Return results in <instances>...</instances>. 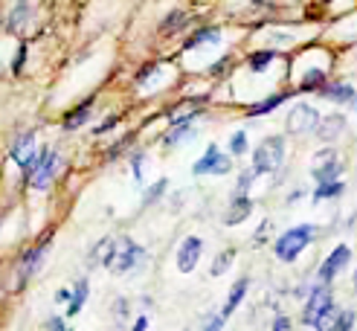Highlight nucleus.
I'll return each mask as SVG.
<instances>
[{
  "instance_id": "aec40b11",
  "label": "nucleus",
  "mask_w": 357,
  "mask_h": 331,
  "mask_svg": "<svg viewBox=\"0 0 357 331\" xmlns=\"http://www.w3.org/2000/svg\"><path fill=\"white\" fill-rule=\"evenodd\" d=\"M288 96H291V93H271L267 99H261V102H256V105H250V108H247V116H264V114H271V111L279 108V105L288 102Z\"/></svg>"
},
{
  "instance_id": "9d476101",
  "label": "nucleus",
  "mask_w": 357,
  "mask_h": 331,
  "mask_svg": "<svg viewBox=\"0 0 357 331\" xmlns=\"http://www.w3.org/2000/svg\"><path fill=\"white\" fill-rule=\"evenodd\" d=\"M201 253H204V238L201 236H186L181 241V247H177V253H174L177 270H181V273H192L195 268H198Z\"/></svg>"
},
{
  "instance_id": "4be33fe9",
  "label": "nucleus",
  "mask_w": 357,
  "mask_h": 331,
  "mask_svg": "<svg viewBox=\"0 0 357 331\" xmlns=\"http://www.w3.org/2000/svg\"><path fill=\"white\" fill-rule=\"evenodd\" d=\"M204 44H221V29H215V26H204V29H198L195 35H189L186 49L204 47Z\"/></svg>"
},
{
  "instance_id": "a19ab883",
  "label": "nucleus",
  "mask_w": 357,
  "mask_h": 331,
  "mask_svg": "<svg viewBox=\"0 0 357 331\" xmlns=\"http://www.w3.org/2000/svg\"><path fill=\"white\" fill-rule=\"evenodd\" d=\"M250 3H261V0H250Z\"/></svg>"
},
{
  "instance_id": "f257e3e1",
  "label": "nucleus",
  "mask_w": 357,
  "mask_h": 331,
  "mask_svg": "<svg viewBox=\"0 0 357 331\" xmlns=\"http://www.w3.org/2000/svg\"><path fill=\"white\" fill-rule=\"evenodd\" d=\"M314 238H317V226H314V224H296V226L284 230V233L276 238L273 256H276L279 261H284V265H291V261H296L302 253L311 247Z\"/></svg>"
},
{
  "instance_id": "a878e982",
  "label": "nucleus",
  "mask_w": 357,
  "mask_h": 331,
  "mask_svg": "<svg viewBox=\"0 0 357 331\" xmlns=\"http://www.w3.org/2000/svg\"><path fill=\"white\" fill-rule=\"evenodd\" d=\"M233 261H236V250H221V253L215 256V261H212L209 276H221V273H227Z\"/></svg>"
},
{
  "instance_id": "72a5a7b5",
  "label": "nucleus",
  "mask_w": 357,
  "mask_h": 331,
  "mask_svg": "<svg viewBox=\"0 0 357 331\" xmlns=\"http://www.w3.org/2000/svg\"><path fill=\"white\" fill-rule=\"evenodd\" d=\"M131 169H134V180H142V154H137V157H134Z\"/></svg>"
},
{
  "instance_id": "20e7f679",
  "label": "nucleus",
  "mask_w": 357,
  "mask_h": 331,
  "mask_svg": "<svg viewBox=\"0 0 357 331\" xmlns=\"http://www.w3.org/2000/svg\"><path fill=\"white\" fill-rule=\"evenodd\" d=\"M334 308V291L331 285H323V282H317L308 293V300H305V308H302V323H305L308 328L317 325V320L323 317L326 311Z\"/></svg>"
},
{
  "instance_id": "c756f323",
  "label": "nucleus",
  "mask_w": 357,
  "mask_h": 331,
  "mask_svg": "<svg viewBox=\"0 0 357 331\" xmlns=\"http://www.w3.org/2000/svg\"><path fill=\"white\" fill-rule=\"evenodd\" d=\"M337 317H340V311H337V308L326 311V314H323V317H319V320H317L314 331H331V328H334V323H337Z\"/></svg>"
},
{
  "instance_id": "c9c22d12",
  "label": "nucleus",
  "mask_w": 357,
  "mask_h": 331,
  "mask_svg": "<svg viewBox=\"0 0 357 331\" xmlns=\"http://www.w3.org/2000/svg\"><path fill=\"white\" fill-rule=\"evenodd\" d=\"M273 331H291V320H288V317H276Z\"/></svg>"
},
{
  "instance_id": "4c0bfd02",
  "label": "nucleus",
  "mask_w": 357,
  "mask_h": 331,
  "mask_svg": "<svg viewBox=\"0 0 357 331\" xmlns=\"http://www.w3.org/2000/svg\"><path fill=\"white\" fill-rule=\"evenodd\" d=\"M47 328H50V331H67L64 323H61V317H52V320L47 323Z\"/></svg>"
},
{
  "instance_id": "7ed1b4c3",
  "label": "nucleus",
  "mask_w": 357,
  "mask_h": 331,
  "mask_svg": "<svg viewBox=\"0 0 357 331\" xmlns=\"http://www.w3.org/2000/svg\"><path fill=\"white\" fill-rule=\"evenodd\" d=\"M319 122H323V116H319V111L314 108V105L299 102L291 108L284 125H288V134H294V137H308V134H317Z\"/></svg>"
},
{
  "instance_id": "4468645a",
  "label": "nucleus",
  "mask_w": 357,
  "mask_h": 331,
  "mask_svg": "<svg viewBox=\"0 0 357 331\" xmlns=\"http://www.w3.org/2000/svg\"><path fill=\"white\" fill-rule=\"evenodd\" d=\"M250 213H253V201H250V195H233V203H229L227 213H224V224L236 226V224L247 221Z\"/></svg>"
},
{
  "instance_id": "412c9836",
  "label": "nucleus",
  "mask_w": 357,
  "mask_h": 331,
  "mask_svg": "<svg viewBox=\"0 0 357 331\" xmlns=\"http://www.w3.org/2000/svg\"><path fill=\"white\" fill-rule=\"evenodd\" d=\"M346 192V183L343 180H331V183H317L314 189V203H323V201H334L340 198Z\"/></svg>"
},
{
  "instance_id": "6e6552de",
  "label": "nucleus",
  "mask_w": 357,
  "mask_h": 331,
  "mask_svg": "<svg viewBox=\"0 0 357 331\" xmlns=\"http://www.w3.org/2000/svg\"><path fill=\"white\" fill-rule=\"evenodd\" d=\"M349 261H351V247L349 244H337V247L326 256V261L319 265V273H317V282H323V285H331L337 276H340L346 268H349Z\"/></svg>"
},
{
  "instance_id": "393cba45",
  "label": "nucleus",
  "mask_w": 357,
  "mask_h": 331,
  "mask_svg": "<svg viewBox=\"0 0 357 331\" xmlns=\"http://www.w3.org/2000/svg\"><path fill=\"white\" fill-rule=\"evenodd\" d=\"M44 253H47V244H41V247H35L32 253H26V259H24V268H21V282H24L26 276H32V270H38V265H41Z\"/></svg>"
},
{
  "instance_id": "39448f33",
  "label": "nucleus",
  "mask_w": 357,
  "mask_h": 331,
  "mask_svg": "<svg viewBox=\"0 0 357 331\" xmlns=\"http://www.w3.org/2000/svg\"><path fill=\"white\" fill-rule=\"evenodd\" d=\"M59 166H61V154H59L56 148H52V146L41 148L38 160H35V169H32V178H29V183H32L35 189H47L52 180H56Z\"/></svg>"
},
{
  "instance_id": "473e14b6",
  "label": "nucleus",
  "mask_w": 357,
  "mask_h": 331,
  "mask_svg": "<svg viewBox=\"0 0 357 331\" xmlns=\"http://www.w3.org/2000/svg\"><path fill=\"white\" fill-rule=\"evenodd\" d=\"M351 325H354V314L351 311H340V317H337L331 331H351Z\"/></svg>"
},
{
  "instance_id": "f03ea898",
  "label": "nucleus",
  "mask_w": 357,
  "mask_h": 331,
  "mask_svg": "<svg viewBox=\"0 0 357 331\" xmlns=\"http://www.w3.org/2000/svg\"><path fill=\"white\" fill-rule=\"evenodd\" d=\"M282 163H284V137L282 134L264 137L253 151V171L256 174H273V171H279Z\"/></svg>"
},
{
  "instance_id": "7c9ffc66",
  "label": "nucleus",
  "mask_w": 357,
  "mask_h": 331,
  "mask_svg": "<svg viewBox=\"0 0 357 331\" xmlns=\"http://www.w3.org/2000/svg\"><path fill=\"white\" fill-rule=\"evenodd\" d=\"M166 186H169L166 180H157V183H154V189H149V192H146V198H142V206L157 203V201H160V195H163V192H166Z\"/></svg>"
},
{
  "instance_id": "ea45409f",
  "label": "nucleus",
  "mask_w": 357,
  "mask_h": 331,
  "mask_svg": "<svg viewBox=\"0 0 357 331\" xmlns=\"http://www.w3.org/2000/svg\"><path fill=\"white\" fill-rule=\"evenodd\" d=\"M351 108H354V111H357V96H354V102H351Z\"/></svg>"
},
{
  "instance_id": "58836bf2",
  "label": "nucleus",
  "mask_w": 357,
  "mask_h": 331,
  "mask_svg": "<svg viewBox=\"0 0 357 331\" xmlns=\"http://www.w3.org/2000/svg\"><path fill=\"white\" fill-rule=\"evenodd\" d=\"M351 285H354V291H357V268H354V273H351Z\"/></svg>"
},
{
  "instance_id": "1a4fd4ad",
  "label": "nucleus",
  "mask_w": 357,
  "mask_h": 331,
  "mask_svg": "<svg viewBox=\"0 0 357 331\" xmlns=\"http://www.w3.org/2000/svg\"><path fill=\"white\" fill-rule=\"evenodd\" d=\"M38 143H35V134L32 131H26V134H21L12 143V160L24 169V174L26 178H32V169H35V160H38Z\"/></svg>"
},
{
  "instance_id": "b1692460",
  "label": "nucleus",
  "mask_w": 357,
  "mask_h": 331,
  "mask_svg": "<svg viewBox=\"0 0 357 331\" xmlns=\"http://www.w3.org/2000/svg\"><path fill=\"white\" fill-rule=\"evenodd\" d=\"M87 291H91L87 279H79V282H76V291H73V300H70V308H67L70 317H76V314L82 311V305L87 302Z\"/></svg>"
},
{
  "instance_id": "e433bc0d",
  "label": "nucleus",
  "mask_w": 357,
  "mask_h": 331,
  "mask_svg": "<svg viewBox=\"0 0 357 331\" xmlns=\"http://www.w3.org/2000/svg\"><path fill=\"white\" fill-rule=\"evenodd\" d=\"M131 331H149V317H137V323L131 325Z\"/></svg>"
},
{
  "instance_id": "ddd939ff",
  "label": "nucleus",
  "mask_w": 357,
  "mask_h": 331,
  "mask_svg": "<svg viewBox=\"0 0 357 331\" xmlns=\"http://www.w3.org/2000/svg\"><path fill=\"white\" fill-rule=\"evenodd\" d=\"M346 116L343 114H328L323 122H319V128H317V137L323 139V143H334V139H340L346 134Z\"/></svg>"
},
{
  "instance_id": "f704fd0d",
  "label": "nucleus",
  "mask_w": 357,
  "mask_h": 331,
  "mask_svg": "<svg viewBox=\"0 0 357 331\" xmlns=\"http://www.w3.org/2000/svg\"><path fill=\"white\" fill-rule=\"evenodd\" d=\"M116 122H119V116H111V119H105L102 125H96V134H105V131H111V128L116 125Z\"/></svg>"
},
{
  "instance_id": "cd10ccee",
  "label": "nucleus",
  "mask_w": 357,
  "mask_h": 331,
  "mask_svg": "<svg viewBox=\"0 0 357 331\" xmlns=\"http://www.w3.org/2000/svg\"><path fill=\"white\" fill-rule=\"evenodd\" d=\"M186 24V12H181V9H174L166 21H163V26H160V32L163 35H172V29H181Z\"/></svg>"
},
{
  "instance_id": "dca6fc26",
  "label": "nucleus",
  "mask_w": 357,
  "mask_h": 331,
  "mask_svg": "<svg viewBox=\"0 0 357 331\" xmlns=\"http://www.w3.org/2000/svg\"><path fill=\"white\" fill-rule=\"evenodd\" d=\"M116 247H119L116 238H111V236L102 238L93 247V253H91V261H93V265H99V268H111L114 259H116Z\"/></svg>"
},
{
  "instance_id": "a211bd4d",
  "label": "nucleus",
  "mask_w": 357,
  "mask_h": 331,
  "mask_svg": "<svg viewBox=\"0 0 357 331\" xmlns=\"http://www.w3.org/2000/svg\"><path fill=\"white\" fill-rule=\"evenodd\" d=\"M247 291H250V279L247 276H241L238 279V282L233 285V288H229V296H227V302H224V317H233V311L241 305V300H244V296H247Z\"/></svg>"
},
{
  "instance_id": "2f4dec72",
  "label": "nucleus",
  "mask_w": 357,
  "mask_h": 331,
  "mask_svg": "<svg viewBox=\"0 0 357 331\" xmlns=\"http://www.w3.org/2000/svg\"><path fill=\"white\" fill-rule=\"evenodd\" d=\"M224 323H227V317H224L221 311H215V314H209V317H206L204 331H221V328H224Z\"/></svg>"
},
{
  "instance_id": "c85d7f7f",
  "label": "nucleus",
  "mask_w": 357,
  "mask_h": 331,
  "mask_svg": "<svg viewBox=\"0 0 357 331\" xmlns=\"http://www.w3.org/2000/svg\"><path fill=\"white\" fill-rule=\"evenodd\" d=\"M256 178H259V174H256L253 169L241 171V174H238V183H236V192H233V195H247L250 186H253V180H256Z\"/></svg>"
},
{
  "instance_id": "f3484780",
  "label": "nucleus",
  "mask_w": 357,
  "mask_h": 331,
  "mask_svg": "<svg viewBox=\"0 0 357 331\" xmlns=\"http://www.w3.org/2000/svg\"><path fill=\"white\" fill-rule=\"evenodd\" d=\"M91 111H93V99H84L82 105H76L73 111H67V114H64V119H61L64 131H76V128H82L84 122L91 119Z\"/></svg>"
},
{
  "instance_id": "2eb2a0df",
  "label": "nucleus",
  "mask_w": 357,
  "mask_h": 331,
  "mask_svg": "<svg viewBox=\"0 0 357 331\" xmlns=\"http://www.w3.org/2000/svg\"><path fill=\"white\" fill-rule=\"evenodd\" d=\"M319 93H323L328 102H337V105H351L354 96H357L354 84H349V82H328Z\"/></svg>"
},
{
  "instance_id": "9b49d317",
  "label": "nucleus",
  "mask_w": 357,
  "mask_h": 331,
  "mask_svg": "<svg viewBox=\"0 0 357 331\" xmlns=\"http://www.w3.org/2000/svg\"><path fill=\"white\" fill-rule=\"evenodd\" d=\"M139 259H142V247H139V244H137L134 238H122L119 247H116V259H114L111 270H114L116 276H122V273L134 270V268L139 265Z\"/></svg>"
},
{
  "instance_id": "bb28decb",
  "label": "nucleus",
  "mask_w": 357,
  "mask_h": 331,
  "mask_svg": "<svg viewBox=\"0 0 357 331\" xmlns=\"http://www.w3.org/2000/svg\"><path fill=\"white\" fill-rule=\"evenodd\" d=\"M247 148H250L247 131H236L233 137H229V154H233V157H241V154H247Z\"/></svg>"
},
{
  "instance_id": "5701e85b",
  "label": "nucleus",
  "mask_w": 357,
  "mask_h": 331,
  "mask_svg": "<svg viewBox=\"0 0 357 331\" xmlns=\"http://www.w3.org/2000/svg\"><path fill=\"white\" fill-rule=\"evenodd\" d=\"M276 56H279L276 49H259V52H253V56L247 59V67L253 70V73H264V70L276 61Z\"/></svg>"
},
{
  "instance_id": "0eeeda50",
  "label": "nucleus",
  "mask_w": 357,
  "mask_h": 331,
  "mask_svg": "<svg viewBox=\"0 0 357 331\" xmlns=\"http://www.w3.org/2000/svg\"><path fill=\"white\" fill-rule=\"evenodd\" d=\"M233 171V157H227L215 143L212 146H206V151H204V157H198L195 160V166H192V174H229Z\"/></svg>"
},
{
  "instance_id": "6ab92c4d",
  "label": "nucleus",
  "mask_w": 357,
  "mask_h": 331,
  "mask_svg": "<svg viewBox=\"0 0 357 331\" xmlns=\"http://www.w3.org/2000/svg\"><path fill=\"white\" fill-rule=\"evenodd\" d=\"M328 84V73L323 67H311L302 73L299 79V91H323V87Z\"/></svg>"
},
{
  "instance_id": "423d86ee",
  "label": "nucleus",
  "mask_w": 357,
  "mask_h": 331,
  "mask_svg": "<svg viewBox=\"0 0 357 331\" xmlns=\"http://www.w3.org/2000/svg\"><path fill=\"white\" fill-rule=\"evenodd\" d=\"M311 174L317 183H331V180H340L343 174V160L334 148H319L314 154V163H311Z\"/></svg>"
},
{
  "instance_id": "f8f14e48",
  "label": "nucleus",
  "mask_w": 357,
  "mask_h": 331,
  "mask_svg": "<svg viewBox=\"0 0 357 331\" xmlns=\"http://www.w3.org/2000/svg\"><path fill=\"white\" fill-rule=\"evenodd\" d=\"M32 24H35V3H26V0H12V15H9V26H12L15 32L26 35Z\"/></svg>"
}]
</instances>
